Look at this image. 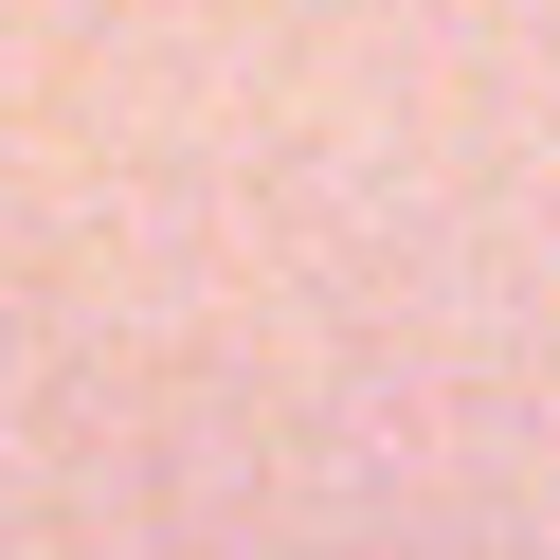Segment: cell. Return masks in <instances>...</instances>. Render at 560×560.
Here are the masks:
<instances>
[]
</instances>
